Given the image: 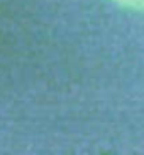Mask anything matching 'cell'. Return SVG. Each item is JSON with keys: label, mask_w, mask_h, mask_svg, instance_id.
<instances>
[{"label": "cell", "mask_w": 144, "mask_h": 155, "mask_svg": "<svg viewBox=\"0 0 144 155\" xmlns=\"http://www.w3.org/2000/svg\"><path fill=\"white\" fill-rule=\"evenodd\" d=\"M114 4H117L119 7L131 10H144V0H112Z\"/></svg>", "instance_id": "obj_1"}]
</instances>
